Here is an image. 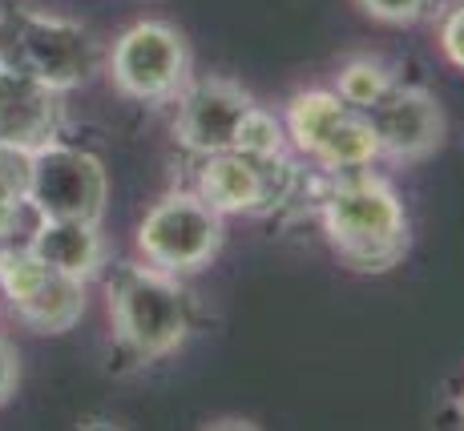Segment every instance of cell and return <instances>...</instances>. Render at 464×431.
Wrapping results in <instances>:
<instances>
[{
    "label": "cell",
    "mask_w": 464,
    "mask_h": 431,
    "mask_svg": "<svg viewBox=\"0 0 464 431\" xmlns=\"http://www.w3.org/2000/svg\"><path fill=\"white\" fill-rule=\"evenodd\" d=\"M428 5H432V0H360L363 13L376 16V21H383V24H412V21H420V16L428 13Z\"/></svg>",
    "instance_id": "obj_16"
},
{
    "label": "cell",
    "mask_w": 464,
    "mask_h": 431,
    "mask_svg": "<svg viewBox=\"0 0 464 431\" xmlns=\"http://www.w3.org/2000/svg\"><path fill=\"white\" fill-rule=\"evenodd\" d=\"M110 314L118 343L133 359H162L190 335V307L174 274L158 266H126L110 286Z\"/></svg>",
    "instance_id": "obj_4"
},
{
    "label": "cell",
    "mask_w": 464,
    "mask_h": 431,
    "mask_svg": "<svg viewBox=\"0 0 464 431\" xmlns=\"http://www.w3.org/2000/svg\"><path fill=\"white\" fill-rule=\"evenodd\" d=\"M29 250L53 271L77 278V283L93 278L105 263V242L97 235V222L85 218H41Z\"/></svg>",
    "instance_id": "obj_13"
},
{
    "label": "cell",
    "mask_w": 464,
    "mask_h": 431,
    "mask_svg": "<svg viewBox=\"0 0 464 431\" xmlns=\"http://www.w3.org/2000/svg\"><path fill=\"white\" fill-rule=\"evenodd\" d=\"M324 230L339 263L363 274L392 271L408 254V214L388 182L372 169H347L324 194Z\"/></svg>",
    "instance_id": "obj_1"
},
{
    "label": "cell",
    "mask_w": 464,
    "mask_h": 431,
    "mask_svg": "<svg viewBox=\"0 0 464 431\" xmlns=\"http://www.w3.org/2000/svg\"><path fill=\"white\" fill-rule=\"evenodd\" d=\"M174 138L182 149L207 158L222 149L243 154H283V129L266 110H258L246 89L235 81L207 77L182 93L174 118Z\"/></svg>",
    "instance_id": "obj_2"
},
{
    "label": "cell",
    "mask_w": 464,
    "mask_h": 431,
    "mask_svg": "<svg viewBox=\"0 0 464 431\" xmlns=\"http://www.w3.org/2000/svg\"><path fill=\"white\" fill-rule=\"evenodd\" d=\"M0 65L69 93L102 65V49L77 21L44 13H0Z\"/></svg>",
    "instance_id": "obj_3"
},
{
    "label": "cell",
    "mask_w": 464,
    "mask_h": 431,
    "mask_svg": "<svg viewBox=\"0 0 464 431\" xmlns=\"http://www.w3.org/2000/svg\"><path fill=\"white\" fill-rule=\"evenodd\" d=\"M29 161L33 154L24 149L0 146V238H8L21 210L29 206Z\"/></svg>",
    "instance_id": "obj_14"
},
{
    "label": "cell",
    "mask_w": 464,
    "mask_h": 431,
    "mask_svg": "<svg viewBox=\"0 0 464 431\" xmlns=\"http://www.w3.org/2000/svg\"><path fill=\"white\" fill-rule=\"evenodd\" d=\"M113 85L133 101H169L186 85L190 49L166 21H138L118 37L110 53Z\"/></svg>",
    "instance_id": "obj_8"
},
{
    "label": "cell",
    "mask_w": 464,
    "mask_h": 431,
    "mask_svg": "<svg viewBox=\"0 0 464 431\" xmlns=\"http://www.w3.org/2000/svg\"><path fill=\"white\" fill-rule=\"evenodd\" d=\"M291 141L332 174L368 169L380 158V141L368 113L355 110L335 89H303L287 105Z\"/></svg>",
    "instance_id": "obj_5"
},
{
    "label": "cell",
    "mask_w": 464,
    "mask_h": 431,
    "mask_svg": "<svg viewBox=\"0 0 464 431\" xmlns=\"http://www.w3.org/2000/svg\"><path fill=\"white\" fill-rule=\"evenodd\" d=\"M61 121H65V105L57 89L0 65V146L37 154L49 141H57Z\"/></svg>",
    "instance_id": "obj_12"
},
{
    "label": "cell",
    "mask_w": 464,
    "mask_h": 431,
    "mask_svg": "<svg viewBox=\"0 0 464 431\" xmlns=\"http://www.w3.org/2000/svg\"><path fill=\"white\" fill-rule=\"evenodd\" d=\"M295 166L283 154L222 149L198 166V197L218 214H271L295 194Z\"/></svg>",
    "instance_id": "obj_7"
},
{
    "label": "cell",
    "mask_w": 464,
    "mask_h": 431,
    "mask_svg": "<svg viewBox=\"0 0 464 431\" xmlns=\"http://www.w3.org/2000/svg\"><path fill=\"white\" fill-rule=\"evenodd\" d=\"M105 169L77 146L49 141L29 161V206L41 218H85L97 222L105 210Z\"/></svg>",
    "instance_id": "obj_10"
},
{
    "label": "cell",
    "mask_w": 464,
    "mask_h": 431,
    "mask_svg": "<svg viewBox=\"0 0 464 431\" xmlns=\"http://www.w3.org/2000/svg\"><path fill=\"white\" fill-rule=\"evenodd\" d=\"M440 49H444V57H449L452 65L464 69V0H457V5L444 13V21H440Z\"/></svg>",
    "instance_id": "obj_17"
},
{
    "label": "cell",
    "mask_w": 464,
    "mask_h": 431,
    "mask_svg": "<svg viewBox=\"0 0 464 431\" xmlns=\"http://www.w3.org/2000/svg\"><path fill=\"white\" fill-rule=\"evenodd\" d=\"M376 129L380 154L400 158V161H420L444 146V113L432 101V93L416 85H400L392 81V89L380 97L372 110H363Z\"/></svg>",
    "instance_id": "obj_11"
},
{
    "label": "cell",
    "mask_w": 464,
    "mask_h": 431,
    "mask_svg": "<svg viewBox=\"0 0 464 431\" xmlns=\"http://www.w3.org/2000/svg\"><path fill=\"white\" fill-rule=\"evenodd\" d=\"M13 391H16V355H13V347L0 339V403H8Z\"/></svg>",
    "instance_id": "obj_18"
},
{
    "label": "cell",
    "mask_w": 464,
    "mask_h": 431,
    "mask_svg": "<svg viewBox=\"0 0 464 431\" xmlns=\"http://www.w3.org/2000/svg\"><path fill=\"white\" fill-rule=\"evenodd\" d=\"M0 294L33 330L61 335L85 311V283L53 271L29 246L0 250Z\"/></svg>",
    "instance_id": "obj_9"
},
{
    "label": "cell",
    "mask_w": 464,
    "mask_h": 431,
    "mask_svg": "<svg viewBox=\"0 0 464 431\" xmlns=\"http://www.w3.org/2000/svg\"><path fill=\"white\" fill-rule=\"evenodd\" d=\"M392 77L388 69L380 65V61H372V57H355V61H347L343 69H339V85H335V93L343 97V101H352L355 110H372V105L380 101L383 93L392 89Z\"/></svg>",
    "instance_id": "obj_15"
},
{
    "label": "cell",
    "mask_w": 464,
    "mask_h": 431,
    "mask_svg": "<svg viewBox=\"0 0 464 431\" xmlns=\"http://www.w3.org/2000/svg\"><path fill=\"white\" fill-rule=\"evenodd\" d=\"M222 246V214L198 194H166L138 226V250L166 274L202 271Z\"/></svg>",
    "instance_id": "obj_6"
}]
</instances>
